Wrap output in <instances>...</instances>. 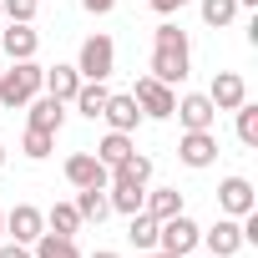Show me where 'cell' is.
<instances>
[{
  "instance_id": "35",
  "label": "cell",
  "mask_w": 258,
  "mask_h": 258,
  "mask_svg": "<svg viewBox=\"0 0 258 258\" xmlns=\"http://www.w3.org/2000/svg\"><path fill=\"white\" fill-rule=\"evenodd\" d=\"M0 167H6V142H0Z\"/></svg>"
},
{
  "instance_id": "12",
  "label": "cell",
  "mask_w": 258,
  "mask_h": 258,
  "mask_svg": "<svg viewBox=\"0 0 258 258\" xmlns=\"http://www.w3.org/2000/svg\"><path fill=\"white\" fill-rule=\"evenodd\" d=\"M198 243H208V253L213 258H233L238 248H243V228H238V218H218L213 228H203V238Z\"/></svg>"
},
{
  "instance_id": "15",
  "label": "cell",
  "mask_w": 258,
  "mask_h": 258,
  "mask_svg": "<svg viewBox=\"0 0 258 258\" xmlns=\"http://www.w3.org/2000/svg\"><path fill=\"white\" fill-rule=\"evenodd\" d=\"M26 116H31V126H41V132H61V121H66V101L36 91V96L26 101Z\"/></svg>"
},
{
  "instance_id": "20",
  "label": "cell",
  "mask_w": 258,
  "mask_h": 258,
  "mask_svg": "<svg viewBox=\"0 0 258 258\" xmlns=\"http://www.w3.org/2000/svg\"><path fill=\"white\" fill-rule=\"evenodd\" d=\"M142 213H152L157 223H162V218H177V213H182V192H177V187H152L147 203H142Z\"/></svg>"
},
{
  "instance_id": "38",
  "label": "cell",
  "mask_w": 258,
  "mask_h": 258,
  "mask_svg": "<svg viewBox=\"0 0 258 258\" xmlns=\"http://www.w3.org/2000/svg\"><path fill=\"white\" fill-rule=\"evenodd\" d=\"M182 258H192V253H182Z\"/></svg>"
},
{
  "instance_id": "5",
  "label": "cell",
  "mask_w": 258,
  "mask_h": 258,
  "mask_svg": "<svg viewBox=\"0 0 258 258\" xmlns=\"http://www.w3.org/2000/svg\"><path fill=\"white\" fill-rule=\"evenodd\" d=\"M132 96H137V106H142V116H152V121H162V116H172V106H177V91H172L167 81H157V76H137V86H132Z\"/></svg>"
},
{
  "instance_id": "29",
  "label": "cell",
  "mask_w": 258,
  "mask_h": 258,
  "mask_svg": "<svg viewBox=\"0 0 258 258\" xmlns=\"http://www.w3.org/2000/svg\"><path fill=\"white\" fill-rule=\"evenodd\" d=\"M142 6H152L157 16H172V11H182V6H187V0H142Z\"/></svg>"
},
{
  "instance_id": "2",
  "label": "cell",
  "mask_w": 258,
  "mask_h": 258,
  "mask_svg": "<svg viewBox=\"0 0 258 258\" xmlns=\"http://www.w3.org/2000/svg\"><path fill=\"white\" fill-rule=\"evenodd\" d=\"M46 86V66L36 61H11V71H0V106H26L36 91Z\"/></svg>"
},
{
  "instance_id": "25",
  "label": "cell",
  "mask_w": 258,
  "mask_h": 258,
  "mask_svg": "<svg viewBox=\"0 0 258 258\" xmlns=\"http://www.w3.org/2000/svg\"><path fill=\"white\" fill-rule=\"evenodd\" d=\"M51 147H56V132H41V126H26V137H21V152H26L31 162H46V157H51Z\"/></svg>"
},
{
  "instance_id": "1",
  "label": "cell",
  "mask_w": 258,
  "mask_h": 258,
  "mask_svg": "<svg viewBox=\"0 0 258 258\" xmlns=\"http://www.w3.org/2000/svg\"><path fill=\"white\" fill-rule=\"evenodd\" d=\"M187 66H192V41H187V31L172 26V21H162V26L152 31V71H147V76L177 86V81H187Z\"/></svg>"
},
{
  "instance_id": "13",
  "label": "cell",
  "mask_w": 258,
  "mask_h": 258,
  "mask_svg": "<svg viewBox=\"0 0 258 258\" xmlns=\"http://www.w3.org/2000/svg\"><path fill=\"white\" fill-rule=\"evenodd\" d=\"M208 101H213L218 111H233V106H243V101H248V81H243L238 71H218V76H213V86H208Z\"/></svg>"
},
{
  "instance_id": "22",
  "label": "cell",
  "mask_w": 258,
  "mask_h": 258,
  "mask_svg": "<svg viewBox=\"0 0 258 258\" xmlns=\"http://www.w3.org/2000/svg\"><path fill=\"white\" fill-rule=\"evenodd\" d=\"M126 238H132L137 253L157 248V218H152V213H132V223H126Z\"/></svg>"
},
{
  "instance_id": "10",
  "label": "cell",
  "mask_w": 258,
  "mask_h": 258,
  "mask_svg": "<svg viewBox=\"0 0 258 258\" xmlns=\"http://www.w3.org/2000/svg\"><path fill=\"white\" fill-rule=\"evenodd\" d=\"M66 182L71 187H106L111 182V167H101L96 152H71L66 157Z\"/></svg>"
},
{
  "instance_id": "7",
  "label": "cell",
  "mask_w": 258,
  "mask_h": 258,
  "mask_svg": "<svg viewBox=\"0 0 258 258\" xmlns=\"http://www.w3.org/2000/svg\"><path fill=\"white\" fill-rule=\"evenodd\" d=\"M6 233H11L16 243H26V248H31V243L46 233V213H41L36 203H16V208L6 213Z\"/></svg>"
},
{
  "instance_id": "32",
  "label": "cell",
  "mask_w": 258,
  "mask_h": 258,
  "mask_svg": "<svg viewBox=\"0 0 258 258\" xmlns=\"http://www.w3.org/2000/svg\"><path fill=\"white\" fill-rule=\"evenodd\" d=\"M91 258H121V253H111V248H96V253H91Z\"/></svg>"
},
{
  "instance_id": "3",
  "label": "cell",
  "mask_w": 258,
  "mask_h": 258,
  "mask_svg": "<svg viewBox=\"0 0 258 258\" xmlns=\"http://www.w3.org/2000/svg\"><path fill=\"white\" fill-rule=\"evenodd\" d=\"M111 66H116V46H111V36H86L81 51H76V71H81V81H106Z\"/></svg>"
},
{
  "instance_id": "31",
  "label": "cell",
  "mask_w": 258,
  "mask_h": 258,
  "mask_svg": "<svg viewBox=\"0 0 258 258\" xmlns=\"http://www.w3.org/2000/svg\"><path fill=\"white\" fill-rule=\"evenodd\" d=\"M81 6H86V11H91V16H106V11H111V6H116V0H81Z\"/></svg>"
},
{
  "instance_id": "23",
  "label": "cell",
  "mask_w": 258,
  "mask_h": 258,
  "mask_svg": "<svg viewBox=\"0 0 258 258\" xmlns=\"http://www.w3.org/2000/svg\"><path fill=\"white\" fill-rule=\"evenodd\" d=\"M76 228H81V213H76V203H56V208L46 213V233L76 238Z\"/></svg>"
},
{
  "instance_id": "27",
  "label": "cell",
  "mask_w": 258,
  "mask_h": 258,
  "mask_svg": "<svg viewBox=\"0 0 258 258\" xmlns=\"http://www.w3.org/2000/svg\"><path fill=\"white\" fill-rule=\"evenodd\" d=\"M233 111H238V142H243V147H258V106L243 101V106H233Z\"/></svg>"
},
{
  "instance_id": "19",
  "label": "cell",
  "mask_w": 258,
  "mask_h": 258,
  "mask_svg": "<svg viewBox=\"0 0 258 258\" xmlns=\"http://www.w3.org/2000/svg\"><path fill=\"white\" fill-rule=\"evenodd\" d=\"M76 213H81V223H101V218L111 213L106 187H76Z\"/></svg>"
},
{
  "instance_id": "21",
  "label": "cell",
  "mask_w": 258,
  "mask_h": 258,
  "mask_svg": "<svg viewBox=\"0 0 258 258\" xmlns=\"http://www.w3.org/2000/svg\"><path fill=\"white\" fill-rule=\"evenodd\" d=\"M31 258H81L76 238H61V233H41L31 243Z\"/></svg>"
},
{
  "instance_id": "14",
  "label": "cell",
  "mask_w": 258,
  "mask_h": 258,
  "mask_svg": "<svg viewBox=\"0 0 258 258\" xmlns=\"http://www.w3.org/2000/svg\"><path fill=\"white\" fill-rule=\"evenodd\" d=\"M0 51H6L11 61H36V51H41V36H36L31 26L11 21V31H0Z\"/></svg>"
},
{
  "instance_id": "24",
  "label": "cell",
  "mask_w": 258,
  "mask_h": 258,
  "mask_svg": "<svg viewBox=\"0 0 258 258\" xmlns=\"http://www.w3.org/2000/svg\"><path fill=\"white\" fill-rule=\"evenodd\" d=\"M111 182H152V157H142V152H132L121 167H111Z\"/></svg>"
},
{
  "instance_id": "26",
  "label": "cell",
  "mask_w": 258,
  "mask_h": 258,
  "mask_svg": "<svg viewBox=\"0 0 258 258\" xmlns=\"http://www.w3.org/2000/svg\"><path fill=\"white\" fill-rule=\"evenodd\" d=\"M198 11H203V21H208L213 31H223V26H233V16H238V0H198Z\"/></svg>"
},
{
  "instance_id": "18",
  "label": "cell",
  "mask_w": 258,
  "mask_h": 258,
  "mask_svg": "<svg viewBox=\"0 0 258 258\" xmlns=\"http://www.w3.org/2000/svg\"><path fill=\"white\" fill-rule=\"evenodd\" d=\"M106 96H111V91H106V81H81V86H76V96H71V106H76L81 116H91V121H96V116H101V106H106Z\"/></svg>"
},
{
  "instance_id": "16",
  "label": "cell",
  "mask_w": 258,
  "mask_h": 258,
  "mask_svg": "<svg viewBox=\"0 0 258 258\" xmlns=\"http://www.w3.org/2000/svg\"><path fill=\"white\" fill-rule=\"evenodd\" d=\"M76 86H81V71L76 66H66V61H56V66H46V96H56V101H71L76 96Z\"/></svg>"
},
{
  "instance_id": "33",
  "label": "cell",
  "mask_w": 258,
  "mask_h": 258,
  "mask_svg": "<svg viewBox=\"0 0 258 258\" xmlns=\"http://www.w3.org/2000/svg\"><path fill=\"white\" fill-rule=\"evenodd\" d=\"M137 258H167V253H162V248H147V253H137Z\"/></svg>"
},
{
  "instance_id": "36",
  "label": "cell",
  "mask_w": 258,
  "mask_h": 258,
  "mask_svg": "<svg viewBox=\"0 0 258 258\" xmlns=\"http://www.w3.org/2000/svg\"><path fill=\"white\" fill-rule=\"evenodd\" d=\"M0 233H6V208H0Z\"/></svg>"
},
{
  "instance_id": "4",
  "label": "cell",
  "mask_w": 258,
  "mask_h": 258,
  "mask_svg": "<svg viewBox=\"0 0 258 258\" xmlns=\"http://www.w3.org/2000/svg\"><path fill=\"white\" fill-rule=\"evenodd\" d=\"M198 238H203V228H198L187 213H177V218H162V223H157V248H162L167 258L192 253V248H198Z\"/></svg>"
},
{
  "instance_id": "9",
  "label": "cell",
  "mask_w": 258,
  "mask_h": 258,
  "mask_svg": "<svg viewBox=\"0 0 258 258\" xmlns=\"http://www.w3.org/2000/svg\"><path fill=\"white\" fill-rule=\"evenodd\" d=\"M177 157H182V167L203 172V167H213V162H218V137H213V132H182Z\"/></svg>"
},
{
  "instance_id": "11",
  "label": "cell",
  "mask_w": 258,
  "mask_h": 258,
  "mask_svg": "<svg viewBox=\"0 0 258 258\" xmlns=\"http://www.w3.org/2000/svg\"><path fill=\"white\" fill-rule=\"evenodd\" d=\"M218 208H223V218H243V213H253V208H258L253 182H248V177H223V182H218Z\"/></svg>"
},
{
  "instance_id": "34",
  "label": "cell",
  "mask_w": 258,
  "mask_h": 258,
  "mask_svg": "<svg viewBox=\"0 0 258 258\" xmlns=\"http://www.w3.org/2000/svg\"><path fill=\"white\" fill-rule=\"evenodd\" d=\"M243 6H248V11H253V6H258V0H238V11H243Z\"/></svg>"
},
{
  "instance_id": "30",
  "label": "cell",
  "mask_w": 258,
  "mask_h": 258,
  "mask_svg": "<svg viewBox=\"0 0 258 258\" xmlns=\"http://www.w3.org/2000/svg\"><path fill=\"white\" fill-rule=\"evenodd\" d=\"M0 258H31V248H26V243H16V238H11V243H0Z\"/></svg>"
},
{
  "instance_id": "28",
  "label": "cell",
  "mask_w": 258,
  "mask_h": 258,
  "mask_svg": "<svg viewBox=\"0 0 258 258\" xmlns=\"http://www.w3.org/2000/svg\"><path fill=\"white\" fill-rule=\"evenodd\" d=\"M0 11H6L11 21H21V26H31L36 11H41V0H0Z\"/></svg>"
},
{
  "instance_id": "6",
  "label": "cell",
  "mask_w": 258,
  "mask_h": 258,
  "mask_svg": "<svg viewBox=\"0 0 258 258\" xmlns=\"http://www.w3.org/2000/svg\"><path fill=\"white\" fill-rule=\"evenodd\" d=\"M172 116L182 121V132H213V121H218V106L208 101V91H187V96H177Z\"/></svg>"
},
{
  "instance_id": "17",
  "label": "cell",
  "mask_w": 258,
  "mask_h": 258,
  "mask_svg": "<svg viewBox=\"0 0 258 258\" xmlns=\"http://www.w3.org/2000/svg\"><path fill=\"white\" fill-rule=\"evenodd\" d=\"M137 152V142H132V132H106L101 142H96V162L101 167H121L126 157Z\"/></svg>"
},
{
  "instance_id": "8",
  "label": "cell",
  "mask_w": 258,
  "mask_h": 258,
  "mask_svg": "<svg viewBox=\"0 0 258 258\" xmlns=\"http://www.w3.org/2000/svg\"><path fill=\"white\" fill-rule=\"evenodd\" d=\"M101 116H106L111 132H137V126H142V106H137L132 91H111L106 106H101Z\"/></svg>"
},
{
  "instance_id": "37",
  "label": "cell",
  "mask_w": 258,
  "mask_h": 258,
  "mask_svg": "<svg viewBox=\"0 0 258 258\" xmlns=\"http://www.w3.org/2000/svg\"><path fill=\"white\" fill-rule=\"evenodd\" d=\"M0 21H6V11H0Z\"/></svg>"
}]
</instances>
